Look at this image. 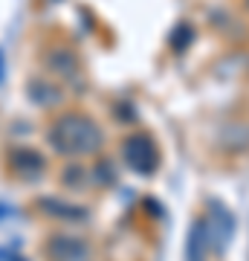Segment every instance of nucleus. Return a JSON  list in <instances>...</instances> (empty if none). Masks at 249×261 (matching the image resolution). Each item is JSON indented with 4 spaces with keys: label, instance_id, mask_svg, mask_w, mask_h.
Returning a JSON list of instances; mask_svg holds the SVG:
<instances>
[{
    "label": "nucleus",
    "instance_id": "nucleus-1",
    "mask_svg": "<svg viewBox=\"0 0 249 261\" xmlns=\"http://www.w3.org/2000/svg\"><path fill=\"white\" fill-rule=\"evenodd\" d=\"M102 142V134L90 119L81 116H64L52 130V145L64 154H84V151H96Z\"/></svg>",
    "mask_w": 249,
    "mask_h": 261
},
{
    "label": "nucleus",
    "instance_id": "nucleus-2",
    "mask_svg": "<svg viewBox=\"0 0 249 261\" xmlns=\"http://www.w3.org/2000/svg\"><path fill=\"white\" fill-rule=\"evenodd\" d=\"M125 154H128V163L133 168H139V171H148V168H151V163H154V148H151V142H148L145 137L130 140Z\"/></svg>",
    "mask_w": 249,
    "mask_h": 261
}]
</instances>
